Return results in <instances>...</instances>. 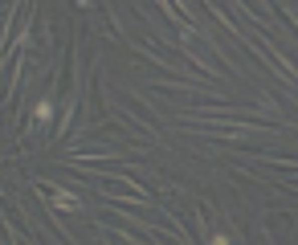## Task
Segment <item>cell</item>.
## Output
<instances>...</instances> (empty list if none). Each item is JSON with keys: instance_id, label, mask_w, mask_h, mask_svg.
I'll return each mask as SVG.
<instances>
[{"instance_id": "obj_1", "label": "cell", "mask_w": 298, "mask_h": 245, "mask_svg": "<svg viewBox=\"0 0 298 245\" xmlns=\"http://www.w3.org/2000/svg\"><path fill=\"white\" fill-rule=\"evenodd\" d=\"M53 204H57V208H66V212H74V208H78V200H74L70 192H62V188L53 192Z\"/></svg>"}, {"instance_id": "obj_2", "label": "cell", "mask_w": 298, "mask_h": 245, "mask_svg": "<svg viewBox=\"0 0 298 245\" xmlns=\"http://www.w3.org/2000/svg\"><path fill=\"white\" fill-rule=\"evenodd\" d=\"M49 114H53V106H49V102H37V106H33V118H37V122H45Z\"/></svg>"}, {"instance_id": "obj_3", "label": "cell", "mask_w": 298, "mask_h": 245, "mask_svg": "<svg viewBox=\"0 0 298 245\" xmlns=\"http://www.w3.org/2000/svg\"><path fill=\"white\" fill-rule=\"evenodd\" d=\"M213 245H229V237H221V233H217V237H213Z\"/></svg>"}]
</instances>
